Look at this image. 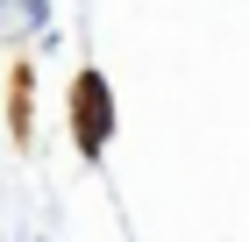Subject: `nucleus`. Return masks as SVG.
<instances>
[{
    "label": "nucleus",
    "mask_w": 249,
    "mask_h": 242,
    "mask_svg": "<svg viewBox=\"0 0 249 242\" xmlns=\"http://www.w3.org/2000/svg\"><path fill=\"white\" fill-rule=\"evenodd\" d=\"M71 129H78V143H86V149L107 143V86H100L93 72L78 78V93H71Z\"/></svg>",
    "instance_id": "f257e3e1"
}]
</instances>
